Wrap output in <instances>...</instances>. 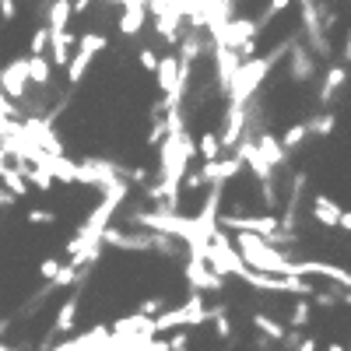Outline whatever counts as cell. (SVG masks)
I'll use <instances>...</instances> for the list:
<instances>
[{"mask_svg": "<svg viewBox=\"0 0 351 351\" xmlns=\"http://www.w3.org/2000/svg\"><path fill=\"white\" fill-rule=\"evenodd\" d=\"M344 60L351 64V32H348V43H344Z\"/></svg>", "mask_w": 351, "mask_h": 351, "instance_id": "obj_3", "label": "cell"}, {"mask_svg": "<svg viewBox=\"0 0 351 351\" xmlns=\"http://www.w3.org/2000/svg\"><path fill=\"white\" fill-rule=\"evenodd\" d=\"M313 215H316V221H324V225H341V218H344V211L337 208L330 197H324V193L313 200Z\"/></svg>", "mask_w": 351, "mask_h": 351, "instance_id": "obj_1", "label": "cell"}, {"mask_svg": "<svg viewBox=\"0 0 351 351\" xmlns=\"http://www.w3.org/2000/svg\"><path fill=\"white\" fill-rule=\"evenodd\" d=\"M341 228H348V232H351V211H344V218H341Z\"/></svg>", "mask_w": 351, "mask_h": 351, "instance_id": "obj_5", "label": "cell"}, {"mask_svg": "<svg viewBox=\"0 0 351 351\" xmlns=\"http://www.w3.org/2000/svg\"><path fill=\"white\" fill-rule=\"evenodd\" d=\"M299 351H316V341H309V337H306V341H302V348H299Z\"/></svg>", "mask_w": 351, "mask_h": 351, "instance_id": "obj_4", "label": "cell"}, {"mask_svg": "<svg viewBox=\"0 0 351 351\" xmlns=\"http://www.w3.org/2000/svg\"><path fill=\"white\" fill-rule=\"evenodd\" d=\"M197 148H200V155L208 158V162H215V158H218V152H221V144H218V134H204Z\"/></svg>", "mask_w": 351, "mask_h": 351, "instance_id": "obj_2", "label": "cell"}]
</instances>
